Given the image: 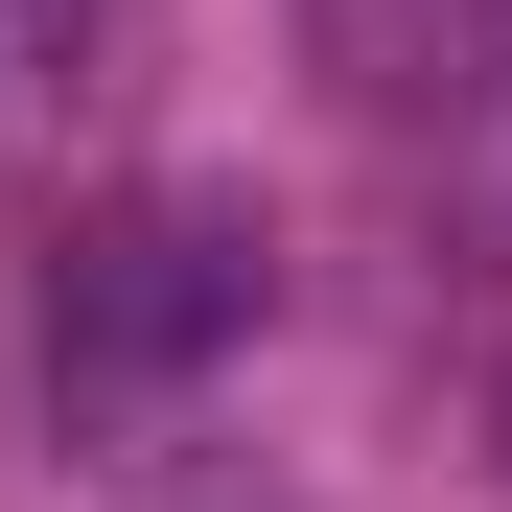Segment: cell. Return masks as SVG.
Here are the masks:
<instances>
[{"label":"cell","mask_w":512,"mask_h":512,"mask_svg":"<svg viewBox=\"0 0 512 512\" xmlns=\"http://www.w3.org/2000/svg\"><path fill=\"white\" fill-rule=\"evenodd\" d=\"M233 326H256V233H233V210H187V187H163V210H94V233H70V280H47V350L94 373V396L210 373Z\"/></svg>","instance_id":"1"},{"label":"cell","mask_w":512,"mask_h":512,"mask_svg":"<svg viewBox=\"0 0 512 512\" xmlns=\"http://www.w3.org/2000/svg\"><path fill=\"white\" fill-rule=\"evenodd\" d=\"M303 47L350 70V94H466L512 47V0H303Z\"/></svg>","instance_id":"2"}]
</instances>
